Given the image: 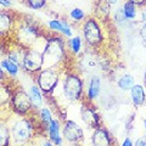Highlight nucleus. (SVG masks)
<instances>
[{
  "mask_svg": "<svg viewBox=\"0 0 146 146\" xmlns=\"http://www.w3.org/2000/svg\"><path fill=\"white\" fill-rule=\"evenodd\" d=\"M18 15L12 10H0V39L12 35Z\"/></svg>",
  "mask_w": 146,
  "mask_h": 146,
  "instance_id": "11",
  "label": "nucleus"
},
{
  "mask_svg": "<svg viewBox=\"0 0 146 146\" xmlns=\"http://www.w3.org/2000/svg\"><path fill=\"white\" fill-rule=\"evenodd\" d=\"M144 83H145V85H146V71H145V73H144Z\"/></svg>",
  "mask_w": 146,
  "mask_h": 146,
  "instance_id": "34",
  "label": "nucleus"
},
{
  "mask_svg": "<svg viewBox=\"0 0 146 146\" xmlns=\"http://www.w3.org/2000/svg\"><path fill=\"white\" fill-rule=\"evenodd\" d=\"M121 146H134V143H133V140H131L129 136H127V138L122 141Z\"/></svg>",
  "mask_w": 146,
  "mask_h": 146,
  "instance_id": "31",
  "label": "nucleus"
},
{
  "mask_svg": "<svg viewBox=\"0 0 146 146\" xmlns=\"http://www.w3.org/2000/svg\"><path fill=\"white\" fill-rule=\"evenodd\" d=\"M46 136L55 146H63L62 135V121L60 118H54L46 128Z\"/></svg>",
  "mask_w": 146,
  "mask_h": 146,
  "instance_id": "13",
  "label": "nucleus"
},
{
  "mask_svg": "<svg viewBox=\"0 0 146 146\" xmlns=\"http://www.w3.org/2000/svg\"><path fill=\"white\" fill-rule=\"evenodd\" d=\"M134 84H135V79L129 73H124V74L121 76L119 79L117 80V86L121 91H129L133 88Z\"/></svg>",
  "mask_w": 146,
  "mask_h": 146,
  "instance_id": "23",
  "label": "nucleus"
},
{
  "mask_svg": "<svg viewBox=\"0 0 146 146\" xmlns=\"http://www.w3.org/2000/svg\"><path fill=\"white\" fill-rule=\"evenodd\" d=\"M101 21L96 16H91L82 23V36L86 46L91 49H100L105 43L104 25Z\"/></svg>",
  "mask_w": 146,
  "mask_h": 146,
  "instance_id": "5",
  "label": "nucleus"
},
{
  "mask_svg": "<svg viewBox=\"0 0 146 146\" xmlns=\"http://www.w3.org/2000/svg\"><path fill=\"white\" fill-rule=\"evenodd\" d=\"M70 56L71 54L68 51L67 40L65 39V36L49 32L43 48L44 68L65 70L67 68Z\"/></svg>",
  "mask_w": 146,
  "mask_h": 146,
  "instance_id": "2",
  "label": "nucleus"
},
{
  "mask_svg": "<svg viewBox=\"0 0 146 146\" xmlns=\"http://www.w3.org/2000/svg\"><path fill=\"white\" fill-rule=\"evenodd\" d=\"M122 13H123V17H124L125 20L134 21L136 18V16H138V6H136L133 1L127 0V1L123 4Z\"/></svg>",
  "mask_w": 146,
  "mask_h": 146,
  "instance_id": "22",
  "label": "nucleus"
},
{
  "mask_svg": "<svg viewBox=\"0 0 146 146\" xmlns=\"http://www.w3.org/2000/svg\"><path fill=\"white\" fill-rule=\"evenodd\" d=\"M62 135L63 140L71 145H78L85 139L83 127L72 119H66L62 122Z\"/></svg>",
  "mask_w": 146,
  "mask_h": 146,
  "instance_id": "10",
  "label": "nucleus"
},
{
  "mask_svg": "<svg viewBox=\"0 0 146 146\" xmlns=\"http://www.w3.org/2000/svg\"><path fill=\"white\" fill-rule=\"evenodd\" d=\"M48 31L50 33H55V34H60L65 38H71L73 36V29L72 26L68 23L65 20H58V18H52V20L48 21Z\"/></svg>",
  "mask_w": 146,
  "mask_h": 146,
  "instance_id": "14",
  "label": "nucleus"
},
{
  "mask_svg": "<svg viewBox=\"0 0 146 146\" xmlns=\"http://www.w3.org/2000/svg\"><path fill=\"white\" fill-rule=\"evenodd\" d=\"M61 74L62 70H58V68H43L38 74L34 76V82L45 96H49L48 99H51L54 93L60 85Z\"/></svg>",
  "mask_w": 146,
  "mask_h": 146,
  "instance_id": "6",
  "label": "nucleus"
},
{
  "mask_svg": "<svg viewBox=\"0 0 146 146\" xmlns=\"http://www.w3.org/2000/svg\"><path fill=\"white\" fill-rule=\"evenodd\" d=\"M140 36H141V39H143L144 44L146 45V22H144L140 28Z\"/></svg>",
  "mask_w": 146,
  "mask_h": 146,
  "instance_id": "28",
  "label": "nucleus"
},
{
  "mask_svg": "<svg viewBox=\"0 0 146 146\" xmlns=\"http://www.w3.org/2000/svg\"><path fill=\"white\" fill-rule=\"evenodd\" d=\"M31 146H55V145L48 139L46 135H38Z\"/></svg>",
  "mask_w": 146,
  "mask_h": 146,
  "instance_id": "26",
  "label": "nucleus"
},
{
  "mask_svg": "<svg viewBox=\"0 0 146 146\" xmlns=\"http://www.w3.org/2000/svg\"><path fill=\"white\" fill-rule=\"evenodd\" d=\"M0 63H1L4 71H5V73H6V76L11 77V78H16V77L20 74V72H21V66L17 65L16 62L9 60L7 57L1 58V60H0Z\"/></svg>",
  "mask_w": 146,
  "mask_h": 146,
  "instance_id": "21",
  "label": "nucleus"
},
{
  "mask_svg": "<svg viewBox=\"0 0 146 146\" xmlns=\"http://www.w3.org/2000/svg\"><path fill=\"white\" fill-rule=\"evenodd\" d=\"M130 1H133L136 6H144V5H146V0H130Z\"/></svg>",
  "mask_w": 146,
  "mask_h": 146,
  "instance_id": "32",
  "label": "nucleus"
},
{
  "mask_svg": "<svg viewBox=\"0 0 146 146\" xmlns=\"http://www.w3.org/2000/svg\"><path fill=\"white\" fill-rule=\"evenodd\" d=\"M48 34L49 33H45V31L33 18L18 15L15 29L12 33V38L18 45H21L25 49H38V44L40 43V40H44Z\"/></svg>",
  "mask_w": 146,
  "mask_h": 146,
  "instance_id": "3",
  "label": "nucleus"
},
{
  "mask_svg": "<svg viewBox=\"0 0 146 146\" xmlns=\"http://www.w3.org/2000/svg\"><path fill=\"white\" fill-rule=\"evenodd\" d=\"M5 80H7V78H6V73H5V71H4V68H3V66H1V63H0V84L4 83Z\"/></svg>",
  "mask_w": 146,
  "mask_h": 146,
  "instance_id": "30",
  "label": "nucleus"
},
{
  "mask_svg": "<svg viewBox=\"0 0 146 146\" xmlns=\"http://www.w3.org/2000/svg\"><path fill=\"white\" fill-rule=\"evenodd\" d=\"M10 108L16 116H31L35 111L28 91L18 85L11 86Z\"/></svg>",
  "mask_w": 146,
  "mask_h": 146,
  "instance_id": "7",
  "label": "nucleus"
},
{
  "mask_svg": "<svg viewBox=\"0 0 146 146\" xmlns=\"http://www.w3.org/2000/svg\"><path fill=\"white\" fill-rule=\"evenodd\" d=\"M67 48L72 56H78L83 49V38L80 35H73L67 39Z\"/></svg>",
  "mask_w": 146,
  "mask_h": 146,
  "instance_id": "20",
  "label": "nucleus"
},
{
  "mask_svg": "<svg viewBox=\"0 0 146 146\" xmlns=\"http://www.w3.org/2000/svg\"><path fill=\"white\" fill-rule=\"evenodd\" d=\"M85 17H86V13L80 7H74L70 11V18L73 22H76V23H83Z\"/></svg>",
  "mask_w": 146,
  "mask_h": 146,
  "instance_id": "24",
  "label": "nucleus"
},
{
  "mask_svg": "<svg viewBox=\"0 0 146 146\" xmlns=\"http://www.w3.org/2000/svg\"><path fill=\"white\" fill-rule=\"evenodd\" d=\"M0 146H12L9 118L0 117Z\"/></svg>",
  "mask_w": 146,
  "mask_h": 146,
  "instance_id": "18",
  "label": "nucleus"
},
{
  "mask_svg": "<svg viewBox=\"0 0 146 146\" xmlns=\"http://www.w3.org/2000/svg\"><path fill=\"white\" fill-rule=\"evenodd\" d=\"M101 78L99 76H93L88 82V85L85 88V100L93 102L95 101L101 93Z\"/></svg>",
  "mask_w": 146,
  "mask_h": 146,
  "instance_id": "15",
  "label": "nucleus"
},
{
  "mask_svg": "<svg viewBox=\"0 0 146 146\" xmlns=\"http://www.w3.org/2000/svg\"><path fill=\"white\" fill-rule=\"evenodd\" d=\"M91 131H93L90 136L91 146H115V139L107 130V128L101 125Z\"/></svg>",
  "mask_w": 146,
  "mask_h": 146,
  "instance_id": "12",
  "label": "nucleus"
},
{
  "mask_svg": "<svg viewBox=\"0 0 146 146\" xmlns=\"http://www.w3.org/2000/svg\"><path fill=\"white\" fill-rule=\"evenodd\" d=\"M28 95L31 98V101L33 104L34 110H39L40 107L44 106V101H45V95L43 94V91L40 90V88L35 83L32 84L28 89Z\"/></svg>",
  "mask_w": 146,
  "mask_h": 146,
  "instance_id": "16",
  "label": "nucleus"
},
{
  "mask_svg": "<svg viewBox=\"0 0 146 146\" xmlns=\"http://www.w3.org/2000/svg\"><path fill=\"white\" fill-rule=\"evenodd\" d=\"M13 5V0H0V6L3 9H10Z\"/></svg>",
  "mask_w": 146,
  "mask_h": 146,
  "instance_id": "27",
  "label": "nucleus"
},
{
  "mask_svg": "<svg viewBox=\"0 0 146 146\" xmlns=\"http://www.w3.org/2000/svg\"><path fill=\"white\" fill-rule=\"evenodd\" d=\"M35 116L39 119V122L42 123V125L45 129V131H46V128L49 125V123L54 119V112H52L51 107L45 106L44 105L43 107H40L39 110H36L35 111Z\"/></svg>",
  "mask_w": 146,
  "mask_h": 146,
  "instance_id": "19",
  "label": "nucleus"
},
{
  "mask_svg": "<svg viewBox=\"0 0 146 146\" xmlns=\"http://www.w3.org/2000/svg\"><path fill=\"white\" fill-rule=\"evenodd\" d=\"M144 128H145V130H146V118L144 119Z\"/></svg>",
  "mask_w": 146,
  "mask_h": 146,
  "instance_id": "35",
  "label": "nucleus"
},
{
  "mask_svg": "<svg viewBox=\"0 0 146 146\" xmlns=\"http://www.w3.org/2000/svg\"><path fill=\"white\" fill-rule=\"evenodd\" d=\"M12 146H31L38 135H46L42 123L34 113L31 116H16L9 118Z\"/></svg>",
  "mask_w": 146,
  "mask_h": 146,
  "instance_id": "1",
  "label": "nucleus"
},
{
  "mask_svg": "<svg viewBox=\"0 0 146 146\" xmlns=\"http://www.w3.org/2000/svg\"><path fill=\"white\" fill-rule=\"evenodd\" d=\"M44 68L43 50L36 48L26 49L21 63V70L29 76H35Z\"/></svg>",
  "mask_w": 146,
  "mask_h": 146,
  "instance_id": "8",
  "label": "nucleus"
},
{
  "mask_svg": "<svg viewBox=\"0 0 146 146\" xmlns=\"http://www.w3.org/2000/svg\"><path fill=\"white\" fill-rule=\"evenodd\" d=\"M134 146H146V135L140 136V138L136 139L134 143Z\"/></svg>",
  "mask_w": 146,
  "mask_h": 146,
  "instance_id": "29",
  "label": "nucleus"
},
{
  "mask_svg": "<svg viewBox=\"0 0 146 146\" xmlns=\"http://www.w3.org/2000/svg\"><path fill=\"white\" fill-rule=\"evenodd\" d=\"M130 93V100L135 107H140L143 106L146 101V93H145V88L141 84H134L133 88L129 90Z\"/></svg>",
  "mask_w": 146,
  "mask_h": 146,
  "instance_id": "17",
  "label": "nucleus"
},
{
  "mask_svg": "<svg viewBox=\"0 0 146 146\" xmlns=\"http://www.w3.org/2000/svg\"><path fill=\"white\" fill-rule=\"evenodd\" d=\"M106 3L111 6V5H116V4L118 3V0H106Z\"/></svg>",
  "mask_w": 146,
  "mask_h": 146,
  "instance_id": "33",
  "label": "nucleus"
},
{
  "mask_svg": "<svg viewBox=\"0 0 146 146\" xmlns=\"http://www.w3.org/2000/svg\"><path fill=\"white\" fill-rule=\"evenodd\" d=\"M79 115L82 118V122L84 125L90 130H94L96 128L101 127V117H100L98 110L95 108L93 102L86 101L84 99L80 102V108H79Z\"/></svg>",
  "mask_w": 146,
  "mask_h": 146,
  "instance_id": "9",
  "label": "nucleus"
},
{
  "mask_svg": "<svg viewBox=\"0 0 146 146\" xmlns=\"http://www.w3.org/2000/svg\"><path fill=\"white\" fill-rule=\"evenodd\" d=\"M61 94L67 102H82L85 99V86L82 76L74 70L65 68L61 74Z\"/></svg>",
  "mask_w": 146,
  "mask_h": 146,
  "instance_id": "4",
  "label": "nucleus"
},
{
  "mask_svg": "<svg viewBox=\"0 0 146 146\" xmlns=\"http://www.w3.org/2000/svg\"><path fill=\"white\" fill-rule=\"evenodd\" d=\"M27 7L32 9V10H39L45 6L48 0H22Z\"/></svg>",
  "mask_w": 146,
  "mask_h": 146,
  "instance_id": "25",
  "label": "nucleus"
}]
</instances>
